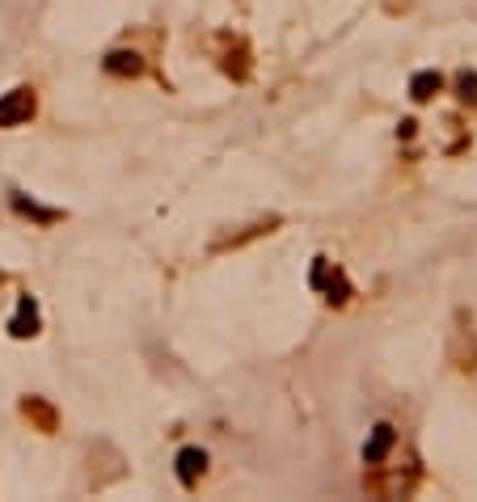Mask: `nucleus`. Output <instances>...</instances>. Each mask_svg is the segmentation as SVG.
<instances>
[{"label": "nucleus", "instance_id": "obj_5", "mask_svg": "<svg viewBox=\"0 0 477 502\" xmlns=\"http://www.w3.org/2000/svg\"><path fill=\"white\" fill-rule=\"evenodd\" d=\"M9 334L13 338L39 334V300L34 295H17V313H13V321H9Z\"/></svg>", "mask_w": 477, "mask_h": 502}, {"label": "nucleus", "instance_id": "obj_1", "mask_svg": "<svg viewBox=\"0 0 477 502\" xmlns=\"http://www.w3.org/2000/svg\"><path fill=\"white\" fill-rule=\"evenodd\" d=\"M34 110H39V98H34V89H9L4 98H0V131L4 127H22L34 119Z\"/></svg>", "mask_w": 477, "mask_h": 502}, {"label": "nucleus", "instance_id": "obj_4", "mask_svg": "<svg viewBox=\"0 0 477 502\" xmlns=\"http://www.w3.org/2000/svg\"><path fill=\"white\" fill-rule=\"evenodd\" d=\"M393 444H397L393 422H376L372 427V439L364 444V464H384V456L393 452Z\"/></svg>", "mask_w": 477, "mask_h": 502}, {"label": "nucleus", "instance_id": "obj_8", "mask_svg": "<svg viewBox=\"0 0 477 502\" xmlns=\"http://www.w3.org/2000/svg\"><path fill=\"white\" fill-rule=\"evenodd\" d=\"M439 89H444V76L439 72H414L410 76V98L414 101H431Z\"/></svg>", "mask_w": 477, "mask_h": 502}, {"label": "nucleus", "instance_id": "obj_7", "mask_svg": "<svg viewBox=\"0 0 477 502\" xmlns=\"http://www.w3.org/2000/svg\"><path fill=\"white\" fill-rule=\"evenodd\" d=\"M102 68L110 72V76H140L144 59H140V51H127V47H119V51H106Z\"/></svg>", "mask_w": 477, "mask_h": 502}, {"label": "nucleus", "instance_id": "obj_6", "mask_svg": "<svg viewBox=\"0 0 477 502\" xmlns=\"http://www.w3.org/2000/svg\"><path fill=\"white\" fill-rule=\"evenodd\" d=\"M9 203H13L17 216H26V220H34V224H56V220H64V211H59V207H42V203L26 198L22 190H9Z\"/></svg>", "mask_w": 477, "mask_h": 502}, {"label": "nucleus", "instance_id": "obj_3", "mask_svg": "<svg viewBox=\"0 0 477 502\" xmlns=\"http://www.w3.org/2000/svg\"><path fill=\"white\" fill-rule=\"evenodd\" d=\"M173 469H178V481H182L186 489H195L199 477L208 473V452H203V447H182L178 461H173Z\"/></svg>", "mask_w": 477, "mask_h": 502}, {"label": "nucleus", "instance_id": "obj_10", "mask_svg": "<svg viewBox=\"0 0 477 502\" xmlns=\"http://www.w3.org/2000/svg\"><path fill=\"white\" fill-rule=\"evenodd\" d=\"M456 98L477 106V72H461V76H456Z\"/></svg>", "mask_w": 477, "mask_h": 502}, {"label": "nucleus", "instance_id": "obj_9", "mask_svg": "<svg viewBox=\"0 0 477 502\" xmlns=\"http://www.w3.org/2000/svg\"><path fill=\"white\" fill-rule=\"evenodd\" d=\"M22 410H26V414H34V418L42 422V431H56V414H51V410H47V405L39 401V397H30V401H22Z\"/></svg>", "mask_w": 477, "mask_h": 502}, {"label": "nucleus", "instance_id": "obj_2", "mask_svg": "<svg viewBox=\"0 0 477 502\" xmlns=\"http://www.w3.org/2000/svg\"><path fill=\"white\" fill-rule=\"evenodd\" d=\"M313 287L325 292V300H334V304H342V300L351 295V287H347V279H342V270H338L330 258H317V266H313Z\"/></svg>", "mask_w": 477, "mask_h": 502}]
</instances>
